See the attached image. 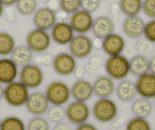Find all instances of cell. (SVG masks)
<instances>
[{
	"instance_id": "obj_1",
	"label": "cell",
	"mask_w": 155,
	"mask_h": 130,
	"mask_svg": "<svg viewBox=\"0 0 155 130\" xmlns=\"http://www.w3.org/2000/svg\"><path fill=\"white\" fill-rule=\"evenodd\" d=\"M118 106L110 98H98L92 107V114L97 122L109 123L118 116Z\"/></svg>"
},
{
	"instance_id": "obj_2",
	"label": "cell",
	"mask_w": 155,
	"mask_h": 130,
	"mask_svg": "<svg viewBox=\"0 0 155 130\" xmlns=\"http://www.w3.org/2000/svg\"><path fill=\"white\" fill-rule=\"evenodd\" d=\"M107 75L116 81L126 79L130 73L129 59L124 55L109 56L104 64Z\"/></svg>"
},
{
	"instance_id": "obj_3",
	"label": "cell",
	"mask_w": 155,
	"mask_h": 130,
	"mask_svg": "<svg viewBox=\"0 0 155 130\" xmlns=\"http://www.w3.org/2000/svg\"><path fill=\"white\" fill-rule=\"evenodd\" d=\"M30 94V89L20 81L16 80L5 85L3 98L11 107H21L25 106Z\"/></svg>"
},
{
	"instance_id": "obj_4",
	"label": "cell",
	"mask_w": 155,
	"mask_h": 130,
	"mask_svg": "<svg viewBox=\"0 0 155 130\" xmlns=\"http://www.w3.org/2000/svg\"><path fill=\"white\" fill-rule=\"evenodd\" d=\"M45 95L52 105L64 106L69 102L71 98V88L65 82L54 81L47 87Z\"/></svg>"
},
{
	"instance_id": "obj_5",
	"label": "cell",
	"mask_w": 155,
	"mask_h": 130,
	"mask_svg": "<svg viewBox=\"0 0 155 130\" xmlns=\"http://www.w3.org/2000/svg\"><path fill=\"white\" fill-rule=\"evenodd\" d=\"M19 81L29 89L41 87L44 81V74L38 65L30 63L21 67L19 71Z\"/></svg>"
},
{
	"instance_id": "obj_6",
	"label": "cell",
	"mask_w": 155,
	"mask_h": 130,
	"mask_svg": "<svg viewBox=\"0 0 155 130\" xmlns=\"http://www.w3.org/2000/svg\"><path fill=\"white\" fill-rule=\"evenodd\" d=\"M91 113V111L87 102L74 101L70 102L65 108L67 119L76 126L87 122L90 119Z\"/></svg>"
},
{
	"instance_id": "obj_7",
	"label": "cell",
	"mask_w": 155,
	"mask_h": 130,
	"mask_svg": "<svg viewBox=\"0 0 155 130\" xmlns=\"http://www.w3.org/2000/svg\"><path fill=\"white\" fill-rule=\"evenodd\" d=\"M51 42L50 34L47 31L38 28L31 30L26 37L27 46L33 53H44L50 47Z\"/></svg>"
},
{
	"instance_id": "obj_8",
	"label": "cell",
	"mask_w": 155,
	"mask_h": 130,
	"mask_svg": "<svg viewBox=\"0 0 155 130\" xmlns=\"http://www.w3.org/2000/svg\"><path fill=\"white\" fill-rule=\"evenodd\" d=\"M92 39L86 34L74 35L68 44L69 53L75 59H84L88 57L93 50Z\"/></svg>"
},
{
	"instance_id": "obj_9",
	"label": "cell",
	"mask_w": 155,
	"mask_h": 130,
	"mask_svg": "<svg viewBox=\"0 0 155 130\" xmlns=\"http://www.w3.org/2000/svg\"><path fill=\"white\" fill-rule=\"evenodd\" d=\"M50 105L45 93L37 91L30 94L25 107L27 111L34 116H42L48 111Z\"/></svg>"
},
{
	"instance_id": "obj_10",
	"label": "cell",
	"mask_w": 155,
	"mask_h": 130,
	"mask_svg": "<svg viewBox=\"0 0 155 130\" xmlns=\"http://www.w3.org/2000/svg\"><path fill=\"white\" fill-rule=\"evenodd\" d=\"M94 20V19L91 13L84 9H80L71 15L68 23L74 33L78 34H86L91 31Z\"/></svg>"
},
{
	"instance_id": "obj_11",
	"label": "cell",
	"mask_w": 155,
	"mask_h": 130,
	"mask_svg": "<svg viewBox=\"0 0 155 130\" xmlns=\"http://www.w3.org/2000/svg\"><path fill=\"white\" fill-rule=\"evenodd\" d=\"M78 65L76 59L70 53L56 55L53 58V68L56 74L61 76H68L74 73Z\"/></svg>"
},
{
	"instance_id": "obj_12",
	"label": "cell",
	"mask_w": 155,
	"mask_h": 130,
	"mask_svg": "<svg viewBox=\"0 0 155 130\" xmlns=\"http://www.w3.org/2000/svg\"><path fill=\"white\" fill-rule=\"evenodd\" d=\"M57 19L56 11L48 7H43L38 8L34 14L33 22L36 28L47 31L57 23Z\"/></svg>"
},
{
	"instance_id": "obj_13",
	"label": "cell",
	"mask_w": 155,
	"mask_h": 130,
	"mask_svg": "<svg viewBox=\"0 0 155 130\" xmlns=\"http://www.w3.org/2000/svg\"><path fill=\"white\" fill-rule=\"evenodd\" d=\"M50 36L57 45L67 46L74 37V31L69 23L59 22L51 29Z\"/></svg>"
},
{
	"instance_id": "obj_14",
	"label": "cell",
	"mask_w": 155,
	"mask_h": 130,
	"mask_svg": "<svg viewBox=\"0 0 155 130\" xmlns=\"http://www.w3.org/2000/svg\"><path fill=\"white\" fill-rule=\"evenodd\" d=\"M135 83L137 93L141 98L145 99L155 98V75L147 72L137 78Z\"/></svg>"
},
{
	"instance_id": "obj_15",
	"label": "cell",
	"mask_w": 155,
	"mask_h": 130,
	"mask_svg": "<svg viewBox=\"0 0 155 130\" xmlns=\"http://www.w3.org/2000/svg\"><path fill=\"white\" fill-rule=\"evenodd\" d=\"M71 95L74 101L87 102L94 95L93 84L86 79H78L71 85Z\"/></svg>"
},
{
	"instance_id": "obj_16",
	"label": "cell",
	"mask_w": 155,
	"mask_h": 130,
	"mask_svg": "<svg viewBox=\"0 0 155 130\" xmlns=\"http://www.w3.org/2000/svg\"><path fill=\"white\" fill-rule=\"evenodd\" d=\"M126 48V40L122 35L113 33L103 39L102 50L107 56L121 55Z\"/></svg>"
},
{
	"instance_id": "obj_17",
	"label": "cell",
	"mask_w": 155,
	"mask_h": 130,
	"mask_svg": "<svg viewBox=\"0 0 155 130\" xmlns=\"http://www.w3.org/2000/svg\"><path fill=\"white\" fill-rule=\"evenodd\" d=\"M18 75V66L11 58H0V83L8 85L16 81Z\"/></svg>"
},
{
	"instance_id": "obj_18",
	"label": "cell",
	"mask_w": 155,
	"mask_h": 130,
	"mask_svg": "<svg viewBox=\"0 0 155 130\" xmlns=\"http://www.w3.org/2000/svg\"><path fill=\"white\" fill-rule=\"evenodd\" d=\"M145 24L138 15L127 17L123 23V32L129 38L138 39L144 35Z\"/></svg>"
},
{
	"instance_id": "obj_19",
	"label": "cell",
	"mask_w": 155,
	"mask_h": 130,
	"mask_svg": "<svg viewBox=\"0 0 155 130\" xmlns=\"http://www.w3.org/2000/svg\"><path fill=\"white\" fill-rule=\"evenodd\" d=\"M94 92L98 98H110L116 91V85L113 78L108 75L98 77L93 83Z\"/></svg>"
},
{
	"instance_id": "obj_20",
	"label": "cell",
	"mask_w": 155,
	"mask_h": 130,
	"mask_svg": "<svg viewBox=\"0 0 155 130\" xmlns=\"http://www.w3.org/2000/svg\"><path fill=\"white\" fill-rule=\"evenodd\" d=\"M115 25L113 21L107 15H101L94 20L92 32L94 37L104 39L114 33Z\"/></svg>"
},
{
	"instance_id": "obj_21",
	"label": "cell",
	"mask_w": 155,
	"mask_h": 130,
	"mask_svg": "<svg viewBox=\"0 0 155 130\" xmlns=\"http://www.w3.org/2000/svg\"><path fill=\"white\" fill-rule=\"evenodd\" d=\"M115 92L119 100L125 103L133 101L138 95L135 83L129 79L120 81L116 86Z\"/></svg>"
},
{
	"instance_id": "obj_22",
	"label": "cell",
	"mask_w": 155,
	"mask_h": 130,
	"mask_svg": "<svg viewBox=\"0 0 155 130\" xmlns=\"http://www.w3.org/2000/svg\"><path fill=\"white\" fill-rule=\"evenodd\" d=\"M130 73L139 77L150 72V59L147 56L137 54L129 59Z\"/></svg>"
},
{
	"instance_id": "obj_23",
	"label": "cell",
	"mask_w": 155,
	"mask_h": 130,
	"mask_svg": "<svg viewBox=\"0 0 155 130\" xmlns=\"http://www.w3.org/2000/svg\"><path fill=\"white\" fill-rule=\"evenodd\" d=\"M10 56V58L18 67H23L28 64L31 63L34 58L33 52L27 45H20L16 47Z\"/></svg>"
},
{
	"instance_id": "obj_24",
	"label": "cell",
	"mask_w": 155,
	"mask_h": 130,
	"mask_svg": "<svg viewBox=\"0 0 155 130\" xmlns=\"http://www.w3.org/2000/svg\"><path fill=\"white\" fill-rule=\"evenodd\" d=\"M153 110V106L151 101L148 99L140 98L136 99L132 104L131 110L134 116L136 117L147 119L150 116Z\"/></svg>"
},
{
	"instance_id": "obj_25",
	"label": "cell",
	"mask_w": 155,
	"mask_h": 130,
	"mask_svg": "<svg viewBox=\"0 0 155 130\" xmlns=\"http://www.w3.org/2000/svg\"><path fill=\"white\" fill-rule=\"evenodd\" d=\"M119 5L126 17L138 16L142 10L143 0H120Z\"/></svg>"
},
{
	"instance_id": "obj_26",
	"label": "cell",
	"mask_w": 155,
	"mask_h": 130,
	"mask_svg": "<svg viewBox=\"0 0 155 130\" xmlns=\"http://www.w3.org/2000/svg\"><path fill=\"white\" fill-rule=\"evenodd\" d=\"M16 47L14 37L5 31L0 32V56L7 57L10 56Z\"/></svg>"
},
{
	"instance_id": "obj_27",
	"label": "cell",
	"mask_w": 155,
	"mask_h": 130,
	"mask_svg": "<svg viewBox=\"0 0 155 130\" xmlns=\"http://www.w3.org/2000/svg\"><path fill=\"white\" fill-rule=\"evenodd\" d=\"M0 130H27L25 122L15 116H8L1 122Z\"/></svg>"
},
{
	"instance_id": "obj_28",
	"label": "cell",
	"mask_w": 155,
	"mask_h": 130,
	"mask_svg": "<svg viewBox=\"0 0 155 130\" xmlns=\"http://www.w3.org/2000/svg\"><path fill=\"white\" fill-rule=\"evenodd\" d=\"M15 5L18 12L24 16L34 15L38 9L37 0H18Z\"/></svg>"
},
{
	"instance_id": "obj_29",
	"label": "cell",
	"mask_w": 155,
	"mask_h": 130,
	"mask_svg": "<svg viewBox=\"0 0 155 130\" xmlns=\"http://www.w3.org/2000/svg\"><path fill=\"white\" fill-rule=\"evenodd\" d=\"M46 114H47V120L53 124H58L63 122L65 118L66 117L65 109L64 108L63 106L53 105L52 107H50Z\"/></svg>"
},
{
	"instance_id": "obj_30",
	"label": "cell",
	"mask_w": 155,
	"mask_h": 130,
	"mask_svg": "<svg viewBox=\"0 0 155 130\" xmlns=\"http://www.w3.org/2000/svg\"><path fill=\"white\" fill-rule=\"evenodd\" d=\"M126 130H152V128L147 119L135 116L128 121Z\"/></svg>"
},
{
	"instance_id": "obj_31",
	"label": "cell",
	"mask_w": 155,
	"mask_h": 130,
	"mask_svg": "<svg viewBox=\"0 0 155 130\" xmlns=\"http://www.w3.org/2000/svg\"><path fill=\"white\" fill-rule=\"evenodd\" d=\"M27 130H50V122L43 116H34L26 125Z\"/></svg>"
},
{
	"instance_id": "obj_32",
	"label": "cell",
	"mask_w": 155,
	"mask_h": 130,
	"mask_svg": "<svg viewBox=\"0 0 155 130\" xmlns=\"http://www.w3.org/2000/svg\"><path fill=\"white\" fill-rule=\"evenodd\" d=\"M61 10L67 15H72L81 8V0H59Z\"/></svg>"
},
{
	"instance_id": "obj_33",
	"label": "cell",
	"mask_w": 155,
	"mask_h": 130,
	"mask_svg": "<svg viewBox=\"0 0 155 130\" xmlns=\"http://www.w3.org/2000/svg\"><path fill=\"white\" fill-rule=\"evenodd\" d=\"M144 36L150 43H155V19H151L145 24Z\"/></svg>"
},
{
	"instance_id": "obj_34",
	"label": "cell",
	"mask_w": 155,
	"mask_h": 130,
	"mask_svg": "<svg viewBox=\"0 0 155 130\" xmlns=\"http://www.w3.org/2000/svg\"><path fill=\"white\" fill-rule=\"evenodd\" d=\"M101 0H81V9L93 13L101 6Z\"/></svg>"
},
{
	"instance_id": "obj_35",
	"label": "cell",
	"mask_w": 155,
	"mask_h": 130,
	"mask_svg": "<svg viewBox=\"0 0 155 130\" xmlns=\"http://www.w3.org/2000/svg\"><path fill=\"white\" fill-rule=\"evenodd\" d=\"M142 11L147 17L155 19V0H144Z\"/></svg>"
},
{
	"instance_id": "obj_36",
	"label": "cell",
	"mask_w": 155,
	"mask_h": 130,
	"mask_svg": "<svg viewBox=\"0 0 155 130\" xmlns=\"http://www.w3.org/2000/svg\"><path fill=\"white\" fill-rule=\"evenodd\" d=\"M101 59L97 56H92L89 59V62L86 66V71L88 73H93L97 69L101 68Z\"/></svg>"
},
{
	"instance_id": "obj_37",
	"label": "cell",
	"mask_w": 155,
	"mask_h": 130,
	"mask_svg": "<svg viewBox=\"0 0 155 130\" xmlns=\"http://www.w3.org/2000/svg\"><path fill=\"white\" fill-rule=\"evenodd\" d=\"M86 72H87V71H86V66H84L82 64H79V65H78L77 66H76L73 75H74L75 78L78 80V79L84 78Z\"/></svg>"
},
{
	"instance_id": "obj_38",
	"label": "cell",
	"mask_w": 155,
	"mask_h": 130,
	"mask_svg": "<svg viewBox=\"0 0 155 130\" xmlns=\"http://www.w3.org/2000/svg\"><path fill=\"white\" fill-rule=\"evenodd\" d=\"M150 50V44H149V42H139L136 44V50L138 52V54L144 55L145 56V53H147Z\"/></svg>"
},
{
	"instance_id": "obj_39",
	"label": "cell",
	"mask_w": 155,
	"mask_h": 130,
	"mask_svg": "<svg viewBox=\"0 0 155 130\" xmlns=\"http://www.w3.org/2000/svg\"><path fill=\"white\" fill-rule=\"evenodd\" d=\"M53 58L54 57L50 54H44L41 57V64L44 66L53 65Z\"/></svg>"
},
{
	"instance_id": "obj_40",
	"label": "cell",
	"mask_w": 155,
	"mask_h": 130,
	"mask_svg": "<svg viewBox=\"0 0 155 130\" xmlns=\"http://www.w3.org/2000/svg\"><path fill=\"white\" fill-rule=\"evenodd\" d=\"M74 130H98V128H97L96 125H94L91 122H87L78 125Z\"/></svg>"
},
{
	"instance_id": "obj_41",
	"label": "cell",
	"mask_w": 155,
	"mask_h": 130,
	"mask_svg": "<svg viewBox=\"0 0 155 130\" xmlns=\"http://www.w3.org/2000/svg\"><path fill=\"white\" fill-rule=\"evenodd\" d=\"M53 130H72V128L69 124L62 122L60 123L56 124L55 126L53 127Z\"/></svg>"
},
{
	"instance_id": "obj_42",
	"label": "cell",
	"mask_w": 155,
	"mask_h": 130,
	"mask_svg": "<svg viewBox=\"0 0 155 130\" xmlns=\"http://www.w3.org/2000/svg\"><path fill=\"white\" fill-rule=\"evenodd\" d=\"M53 53L56 56V55H59L61 54V53H66L67 51V48H66V46H64V45H57L56 47H53Z\"/></svg>"
},
{
	"instance_id": "obj_43",
	"label": "cell",
	"mask_w": 155,
	"mask_h": 130,
	"mask_svg": "<svg viewBox=\"0 0 155 130\" xmlns=\"http://www.w3.org/2000/svg\"><path fill=\"white\" fill-rule=\"evenodd\" d=\"M92 43H93L94 48L97 49V50H101V49H102L103 39L95 37L94 39L92 40Z\"/></svg>"
},
{
	"instance_id": "obj_44",
	"label": "cell",
	"mask_w": 155,
	"mask_h": 130,
	"mask_svg": "<svg viewBox=\"0 0 155 130\" xmlns=\"http://www.w3.org/2000/svg\"><path fill=\"white\" fill-rule=\"evenodd\" d=\"M47 4H48V6L47 7L54 10V11L56 8L59 7V1H58V0H50Z\"/></svg>"
},
{
	"instance_id": "obj_45",
	"label": "cell",
	"mask_w": 155,
	"mask_h": 130,
	"mask_svg": "<svg viewBox=\"0 0 155 130\" xmlns=\"http://www.w3.org/2000/svg\"><path fill=\"white\" fill-rule=\"evenodd\" d=\"M18 0H0V2L3 4L4 6L10 7L12 5H15Z\"/></svg>"
},
{
	"instance_id": "obj_46",
	"label": "cell",
	"mask_w": 155,
	"mask_h": 130,
	"mask_svg": "<svg viewBox=\"0 0 155 130\" xmlns=\"http://www.w3.org/2000/svg\"><path fill=\"white\" fill-rule=\"evenodd\" d=\"M150 72L155 75V56L150 59Z\"/></svg>"
},
{
	"instance_id": "obj_47",
	"label": "cell",
	"mask_w": 155,
	"mask_h": 130,
	"mask_svg": "<svg viewBox=\"0 0 155 130\" xmlns=\"http://www.w3.org/2000/svg\"><path fill=\"white\" fill-rule=\"evenodd\" d=\"M110 123H111L110 124V129L111 130H117L120 128V126H121L120 122H119V121L113 120V122H111Z\"/></svg>"
},
{
	"instance_id": "obj_48",
	"label": "cell",
	"mask_w": 155,
	"mask_h": 130,
	"mask_svg": "<svg viewBox=\"0 0 155 130\" xmlns=\"http://www.w3.org/2000/svg\"><path fill=\"white\" fill-rule=\"evenodd\" d=\"M4 91H5V87L0 83V101L4 98Z\"/></svg>"
},
{
	"instance_id": "obj_49",
	"label": "cell",
	"mask_w": 155,
	"mask_h": 130,
	"mask_svg": "<svg viewBox=\"0 0 155 130\" xmlns=\"http://www.w3.org/2000/svg\"><path fill=\"white\" fill-rule=\"evenodd\" d=\"M4 5L2 2H0V18L2 17L3 15V13H4Z\"/></svg>"
},
{
	"instance_id": "obj_50",
	"label": "cell",
	"mask_w": 155,
	"mask_h": 130,
	"mask_svg": "<svg viewBox=\"0 0 155 130\" xmlns=\"http://www.w3.org/2000/svg\"><path fill=\"white\" fill-rule=\"evenodd\" d=\"M50 0H37V2H44V3H48Z\"/></svg>"
},
{
	"instance_id": "obj_51",
	"label": "cell",
	"mask_w": 155,
	"mask_h": 130,
	"mask_svg": "<svg viewBox=\"0 0 155 130\" xmlns=\"http://www.w3.org/2000/svg\"><path fill=\"white\" fill-rule=\"evenodd\" d=\"M1 122H2V120H1V119H0V125H1Z\"/></svg>"
},
{
	"instance_id": "obj_52",
	"label": "cell",
	"mask_w": 155,
	"mask_h": 130,
	"mask_svg": "<svg viewBox=\"0 0 155 130\" xmlns=\"http://www.w3.org/2000/svg\"><path fill=\"white\" fill-rule=\"evenodd\" d=\"M154 103H155V98H154Z\"/></svg>"
}]
</instances>
